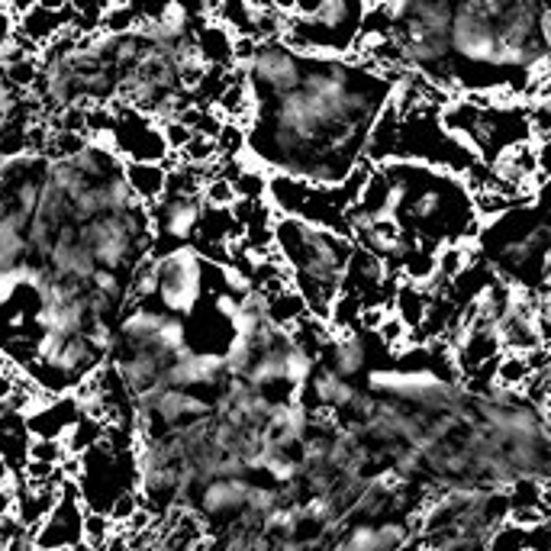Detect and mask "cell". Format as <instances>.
Wrapping results in <instances>:
<instances>
[{
	"label": "cell",
	"instance_id": "cell-4",
	"mask_svg": "<svg viewBox=\"0 0 551 551\" xmlns=\"http://www.w3.org/2000/svg\"><path fill=\"white\" fill-rule=\"evenodd\" d=\"M429 290L423 284H413V281H403L394 287V300H390V313L400 316V323L406 329H419V323H423L426 316V307H429Z\"/></svg>",
	"mask_w": 551,
	"mask_h": 551
},
{
	"label": "cell",
	"instance_id": "cell-13",
	"mask_svg": "<svg viewBox=\"0 0 551 551\" xmlns=\"http://www.w3.org/2000/svg\"><path fill=\"white\" fill-rule=\"evenodd\" d=\"M203 207H223V210H229L232 203H236L239 197H236V187H232V181L229 178H223V174H213L210 181H203Z\"/></svg>",
	"mask_w": 551,
	"mask_h": 551
},
{
	"label": "cell",
	"instance_id": "cell-20",
	"mask_svg": "<svg viewBox=\"0 0 551 551\" xmlns=\"http://www.w3.org/2000/svg\"><path fill=\"white\" fill-rule=\"evenodd\" d=\"M7 513H13V490L4 484L0 487V516H7Z\"/></svg>",
	"mask_w": 551,
	"mask_h": 551
},
{
	"label": "cell",
	"instance_id": "cell-15",
	"mask_svg": "<svg viewBox=\"0 0 551 551\" xmlns=\"http://www.w3.org/2000/svg\"><path fill=\"white\" fill-rule=\"evenodd\" d=\"M506 519H510L516 529H532L539 526V522H548V510H542V506H516Z\"/></svg>",
	"mask_w": 551,
	"mask_h": 551
},
{
	"label": "cell",
	"instance_id": "cell-19",
	"mask_svg": "<svg viewBox=\"0 0 551 551\" xmlns=\"http://www.w3.org/2000/svg\"><path fill=\"white\" fill-rule=\"evenodd\" d=\"M0 4H4L10 13H26L29 7H36L39 0H0Z\"/></svg>",
	"mask_w": 551,
	"mask_h": 551
},
{
	"label": "cell",
	"instance_id": "cell-18",
	"mask_svg": "<svg viewBox=\"0 0 551 551\" xmlns=\"http://www.w3.org/2000/svg\"><path fill=\"white\" fill-rule=\"evenodd\" d=\"M323 4H326V0H294V10H290V17H313V13Z\"/></svg>",
	"mask_w": 551,
	"mask_h": 551
},
{
	"label": "cell",
	"instance_id": "cell-12",
	"mask_svg": "<svg viewBox=\"0 0 551 551\" xmlns=\"http://www.w3.org/2000/svg\"><path fill=\"white\" fill-rule=\"evenodd\" d=\"M184 165H210L216 162V139L213 136H203V133H191V139L184 142V149L178 152Z\"/></svg>",
	"mask_w": 551,
	"mask_h": 551
},
{
	"label": "cell",
	"instance_id": "cell-7",
	"mask_svg": "<svg viewBox=\"0 0 551 551\" xmlns=\"http://www.w3.org/2000/svg\"><path fill=\"white\" fill-rule=\"evenodd\" d=\"M506 500H510V510L516 506H542L548 510V481L539 474H516L506 490Z\"/></svg>",
	"mask_w": 551,
	"mask_h": 551
},
{
	"label": "cell",
	"instance_id": "cell-14",
	"mask_svg": "<svg viewBox=\"0 0 551 551\" xmlns=\"http://www.w3.org/2000/svg\"><path fill=\"white\" fill-rule=\"evenodd\" d=\"M68 452L62 439H33L29 435V445H26V458L29 461H42V464H58Z\"/></svg>",
	"mask_w": 551,
	"mask_h": 551
},
{
	"label": "cell",
	"instance_id": "cell-24",
	"mask_svg": "<svg viewBox=\"0 0 551 551\" xmlns=\"http://www.w3.org/2000/svg\"><path fill=\"white\" fill-rule=\"evenodd\" d=\"M423 551H445V548H429V545H423Z\"/></svg>",
	"mask_w": 551,
	"mask_h": 551
},
{
	"label": "cell",
	"instance_id": "cell-25",
	"mask_svg": "<svg viewBox=\"0 0 551 551\" xmlns=\"http://www.w3.org/2000/svg\"><path fill=\"white\" fill-rule=\"evenodd\" d=\"M368 4H377V0H368Z\"/></svg>",
	"mask_w": 551,
	"mask_h": 551
},
{
	"label": "cell",
	"instance_id": "cell-16",
	"mask_svg": "<svg viewBox=\"0 0 551 551\" xmlns=\"http://www.w3.org/2000/svg\"><path fill=\"white\" fill-rule=\"evenodd\" d=\"M526 532V551H551V529L548 522H539L532 529H522Z\"/></svg>",
	"mask_w": 551,
	"mask_h": 551
},
{
	"label": "cell",
	"instance_id": "cell-21",
	"mask_svg": "<svg viewBox=\"0 0 551 551\" xmlns=\"http://www.w3.org/2000/svg\"><path fill=\"white\" fill-rule=\"evenodd\" d=\"M10 390H13V371L0 374V403H4V400L10 397Z\"/></svg>",
	"mask_w": 551,
	"mask_h": 551
},
{
	"label": "cell",
	"instance_id": "cell-6",
	"mask_svg": "<svg viewBox=\"0 0 551 551\" xmlns=\"http://www.w3.org/2000/svg\"><path fill=\"white\" fill-rule=\"evenodd\" d=\"M307 316V303L297 294L294 287H284L278 294L265 297V319L268 326H278V329H290L294 323Z\"/></svg>",
	"mask_w": 551,
	"mask_h": 551
},
{
	"label": "cell",
	"instance_id": "cell-23",
	"mask_svg": "<svg viewBox=\"0 0 551 551\" xmlns=\"http://www.w3.org/2000/svg\"><path fill=\"white\" fill-rule=\"evenodd\" d=\"M7 371H10V361L4 355V348H0V374H7Z\"/></svg>",
	"mask_w": 551,
	"mask_h": 551
},
{
	"label": "cell",
	"instance_id": "cell-10",
	"mask_svg": "<svg viewBox=\"0 0 551 551\" xmlns=\"http://www.w3.org/2000/svg\"><path fill=\"white\" fill-rule=\"evenodd\" d=\"M113 522L107 513H97V510H84V519H81V532H84V545L91 551H100L113 535Z\"/></svg>",
	"mask_w": 551,
	"mask_h": 551
},
{
	"label": "cell",
	"instance_id": "cell-9",
	"mask_svg": "<svg viewBox=\"0 0 551 551\" xmlns=\"http://www.w3.org/2000/svg\"><path fill=\"white\" fill-rule=\"evenodd\" d=\"M529 368H526V358L519 352H500L497 365H493V387L500 390H519L522 384L529 381Z\"/></svg>",
	"mask_w": 551,
	"mask_h": 551
},
{
	"label": "cell",
	"instance_id": "cell-3",
	"mask_svg": "<svg viewBox=\"0 0 551 551\" xmlns=\"http://www.w3.org/2000/svg\"><path fill=\"white\" fill-rule=\"evenodd\" d=\"M26 445H29V432L20 413H0V461L7 464L10 477L23 471L26 464Z\"/></svg>",
	"mask_w": 551,
	"mask_h": 551
},
{
	"label": "cell",
	"instance_id": "cell-17",
	"mask_svg": "<svg viewBox=\"0 0 551 551\" xmlns=\"http://www.w3.org/2000/svg\"><path fill=\"white\" fill-rule=\"evenodd\" d=\"M13 33H17V20H13V13L0 4V55H4V49L13 42Z\"/></svg>",
	"mask_w": 551,
	"mask_h": 551
},
{
	"label": "cell",
	"instance_id": "cell-1",
	"mask_svg": "<svg viewBox=\"0 0 551 551\" xmlns=\"http://www.w3.org/2000/svg\"><path fill=\"white\" fill-rule=\"evenodd\" d=\"M81 519H84L81 500H58L52 506V513L29 532V539H33L39 551H71L84 545Z\"/></svg>",
	"mask_w": 551,
	"mask_h": 551
},
{
	"label": "cell",
	"instance_id": "cell-11",
	"mask_svg": "<svg viewBox=\"0 0 551 551\" xmlns=\"http://www.w3.org/2000/svg\"><path fill=\"white\" fill-rule=\"evenodd\" d=\"M484 551H526V532L516 529L510 519L493 526L484 539Z\"/></svg>",
	"mask_w": 551,
	"mask_h": 551
},
{
	"label": "cell",
	"instance_id": "cell-5",
	"mask_svg": "<svg viewBox=\"0 0 551 551\" xmlns=\"http://www.w3.org/2000/svg\"><path fill=\"white\" fill-rule=\"evenodd\" d=\"M165 174H168V168L162 162H136V158L123 162V178L133 184V191L145 203H155L165 194Z\"/></svg>",
	"mask_w": 551,
	"mask_h": 551
},
{
	"label": "cell",
	"instance_id": "cell-8",
	"mask_svg": "<svg viewBox=\"0 0 551 551\" xmlns=\"http://www.w3.org/2000/svg\"><path fill=\"white\" fill-rule=\"evenodd\" d=\"M100 439H104V423L94 416H84V413L62 432V445H65L68 455H84L87 448H94Z\"/></svg>",
	"mask_w": 551,
	"mask_h": 551
},
{
	"label": "cell",
	"instance_id": "cell-22",
	"mask_svg": "<svg viewBox=\"0 0 551 551\" xmlns=\"http://www.w3.org/2000/svg\"><path fill=\"white\" fill-rule=\"evenodd\" d=\"M271 7L278 13H290V10H294V0H271Z\"/></svg>",
	"mask_w": 551,
	"mask_h": 551
},
{
	"label": "cell",
	"instance_id": "cell-2",
	"mask_svg": "<svg viewBox=\"0 0 551 551\" xmlns=\"http://www.w3.org/2000/svg\"><path fill=\"white\" fill-rule=\"evenodd\" d=\"M71 17H75V10L71 7L68 10H42L36 4V7H29L26 13H20L17 33L26 36L36 49H42V46H49L58 33H65V29L71 26Z\"/></svg>",
	"mask_w": 551,
	"mask_h": 551
}]
</instances>
